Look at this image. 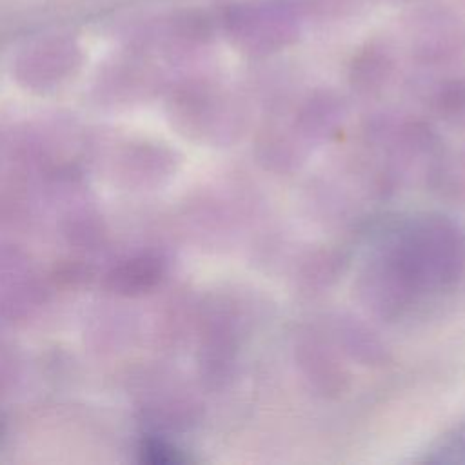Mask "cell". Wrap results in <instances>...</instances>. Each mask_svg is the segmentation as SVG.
<instances>
[{
  "mask_svg": "<svg viewBox=\"0 0 465 465\" xmlns=\"http://www.w3.org/2000/svg\"><path fill=\"white\" fill-rule=\"evenodd\" d=\"M358 294L371 312L385 320L398 318L418 296L385 247L360 272Z\"/></svg>",
  "mask_w": 465,
  "mask_h": 465,
  "instance_id": "2",
  "label": "cell"
},
{
  "mask_svg": "<svg viewBox=\"0 0 465 465\" xmlns=\"http://www.w3.org/2000/svg\"><path fill=\"white\" fill-rule=\"evenodd\" d=\"M296 361L311 385L325 396L340 394L347 385V371L334 349L314 331L296 338Z\"/></svg>",
  "mask_w": 465,
  "mask_h": 465,
  "instance_id": "3",
  "label": "cell"
},
{
  "mask_svg": "<svg viewBox=\"0 0 465 465\" xmlns=\"http://www.w3.org/2000/svg\"><path fill=\"white\" fill-rule=\"evenodd\" d=\"M142 456L145 461H151V463L183 461V456L178 454L176 449H173L165 441H158V440H147L142 447Z\"/></svg>",
  "mask_w": 465,
  "mask_h": 465,
  "instance_id": "7",
  "label": "cell"
},
{
  "mask_svg": "<svg viewBox=\"0 0 465 465\" xmlns=\"http://www.w3.org/2000/svg\"><path fill=\"white\" fill-rule=\"evenodd\" d=\"M336 336L340 343L345 347L343 351L349 352L354 360H360L367 365L380 363L387 358L383 343L378 340V336L361 322L354 318H338Z\"/></svg>",
  "mask_w": 465,
  "mask_h": 465,
  "instance_id": "5",
  "label": "cell"
},
{
  "mask_svg": "<svg viewBox=\"0 0 465 465\" xmlns=\"http://www.w3.org/2000/svg\"><path fill=\"white\" fill-rule=\"evenodd\" d=\"M385 249L418 294L449 287L465 265L461 229L438 213H423L407 220Z\"/></svg>",
  "mask_w": 465,
  "mask_h": 465,
  "instance_id": "1",
  "label": "cell"
},
{
  "mask_svg": "<svg viewBox=\"0 0 465 465\" xmlns=\"http://www.w3.org/2000/svg\"><path fill=\"white\" fill-rule=\"evenodd\" d=\"M258 154L262 162L274 169H289L305 156L303 138L298 136L296 127L291 131L285 127H267L258 140Z\"/></svg>",
  "mask_w": 465,
  "mask_h": 465,
  "instance_id": "4",
  "label": "cell"
},
{
  "mask_svg": "<svg viewBox=\"0 0 465 465\" xmlns=\"http://www.w3.org/2000/svg\"><path fill=\"white\" fill-rule=\"evenodd\" d=\"M347 258L334 249H320L311 252L300 267V282L307 291L331 287L345 271Z\"/></svg>",
  "mask_w": 465,
  "mask_h": 465,
  "instance_id": "6",
  "label": "cell"
}]
</instances>
